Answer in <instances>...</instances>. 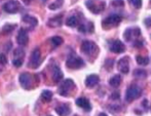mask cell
<instances>
[{
    "label": "cell",
    "mask_w": 151,
    "mask_h": 116,
    "mask_svg": "<svg viewBox=\"0 0 151 116\" xmlns=\"http://www.w3.org/2000/svg\"><path fill=\"white\" fill-rule=\"evenodd\" d=\"M142 95V90L138 85H131L127 90L125 100L127 102H133L134 100L138 99Z\"/></svg>",
    "instance_id": "6da1fadb"
},
{
    "label": "cell",
    "mask_w": 151,
    "mask_h": 116,
    "mask_svg": "<svg viewBox=\"0 0 151 116\" xmlns=\"http://www.w3.org/2000/svg\"><path fill=\"white\" fill-rule=\"evenodd\" d=\"M20 83L25 90H31L34 87V78L30 73H23L20 75Z\"/></svg>",
    "instance_id": "7a4b0ae2"
},
{
    "label": "cell",
    "mask_w": 151,
    "mask_h": 116,
    "mask_svg": "<svg viewBox=\"0 0 151 116\" xmlns=\"http://www.w3.org/2000/svg\"><path fill=\"white\" fill-rule=\"evenodd\" d=\"M74 87H75V84H74L73 80L66 79L60 85V87H59V94H60L61 96L66 97L69 95V92H71Z\"/></svg>",
    "instance_id": "3957f363"
},
{
    "label": "cell",
    "mask_w": 151,
    "mask_h": 116,
    "mask_svg": "<svg viewBox=\"0 0 151 116\" xmlns=\"http://www.w3.org/2000/svg\"><path fill=\"white\" fill-rule=\"evenodd\" d=\"M66 65H67V67L70 69H79L84 66V62L82 59L78 58V57H75V56H72L68 58L67 62H66Z\"/></svg>",
    "instance_id": "277c9868"
},
{
    "label": "cell",
    "mask_w": 151,
    "mask_h": 116,
    "mask_svg": "<svg viewBox=\"0 0 151 116\" xmlns=\"http://www.w3.org/2000/svg\"><path fill=\"white\" fill-rule=\"evenodd\" d=\"M20 2L17 0H9L3 5V9L8 14H16L20 10Z\"/></svg>",
    "instance_id": "5b68a950"
},
{
    "label": "cell",
    "mask_w": 151,
    "mask_h": 116,
    "mask_svg": "<svg viewBox=\"0 0 151 116\" xmlns=\"http://www.w3.org/2000/svg\"><path fill=\"white\" fill-rule=\"evenodd\" d=\"M97 48H98L97 45H96L93 41H88V40L83 41L81 44L82 52H84L86 54H88V56H91V54H95V52H97Z\"/></svg>",
    "instance_id": "8992f818"
},
{
    "label": "cell",
    "mask_w": 151,
    "mask_h": 116,
    "mask_svg": "<svg viewBox=\"0 0 151 116\" xmlns=\"http://www.w3.org/2000/svg\"><path fill=\"white\" fill-rule=\"evenodd\" d=\"M121 22V16H118V14H112V16H109L103 21V26L104 27H116L118 24Z\"/></svg>",
    "instance_id": "52a82bcc"
},
{
    "label": "cell",
    "mask_w": 151,
    "mask_h": 116,
    "mask_svg": "<svg viewBox=\"0 0 151 116\" xmlns=\"http://www.w3.org/2000/svg\"><path fill=\"white\" fill-rule=\"evenodd\" d=\"M41 62H42V59H41V56H40L39 49H35L34 52H32L31 58H30V64H29L32 68H37V67H39Z\"/></svg>",
    "instance_id": "ba28073f"
},
{
    "label": "cell",
    "mask_w": 151,
    "mask_h": 116,
    "mask_svg": "<svg viewBox=\"0 0 151 116\" xmlns=\"http://www.w3.org/2000/svg\"><path fill=\"white\" fill-rule=\"evenodd\" d=\"M110 50L114 54H121L125 50V46L120 40H114L110 43Z\"/></svg>",
    "instance_id": "9c48e42d"
},
{
    "label": "cell",
    "mask_w": 151,
    "mask_h": 116,
    "mask_svg": "<svg viewBox=\"0 0 151 116\" xmlns=\"http://www.w3.org/2000/svg\"><path fill=\"white\" fill-rule=\"evenodd\" d=\"M17 41L22 46L28 44L29 37H28V34H27V31L25 30V29H21V30L19 31V34H18V36H17Z\"/></svg>",
    "instance_id": "30bf717a"
},
{
    "label": "cell",
    "mask_w": 151,
    "mask_h": 116,
    "mask_svg": "<svg viewBox=\"0 0 151 116\" xmlns=\"http://www.w3.org/2000/svg\"><path fill=\"white\" fill-rule=\"evenodd\" d=\"M129 58L127 57H124V58L120 59L118 61V69L120 70L121 73L123 74H127L129 73Z\"/></svg>",
    "instance_id": "8fae6325"
},
{
    "label": "cell",
    "mask_w": 151,
    "mask_h": 116,
    "mask_svg": "<svg viewBox=\"0 0 151 116\" xmlns=\"http://www.w3.org/2000/svg\"><path fill=\"white\" fill-rule=\"evenodd\" d=\"M76 105L78 107H80V108H82L84 111H88V112L91 110V103L86 98H78L76 100Z\"/></svg>",
    "instance_id": "7c38bea8"
},
{
    "label": "cell",
    "mask_w": 151,
    "mask_h": 116,
    "mask_svg": "<svg viewBox=\"0 0 151 116\" xmlns=\"http://www.w3.org/2000/svg\"><path fill=\"white\" fill-rule=\"evenodd\" d=\"M100 81V78L98 75H95V74H91L90 76L86 77V85L88 86V87H93V86H96L98 83H99Z\"/></svg>",
    "instance_id": "4fadbf2b"
},
{
    "label": "cell",
    "mask_w": 151,
    "mask_h": 116,
    "mask_svg": "<svg viewBox=\"0 0 151 116\" xmlns=\"http://www.w3.org/2000/svg\"><path fill=\"white\" fill-rule=\"evenodd\" d=\"M56 112L60 116H68L71 113V109H70V107L68 106V105L63 104V105H61V106L57 107Z\"/></svg>",
    "instance_id": "5bb4252c"
},
{
    "label": "cell",
    "mask_w": 151,
    "mask_h": 116,
    "mask_svg": "<svg viewBox=\"0 0 151 116\" xmlns=\"http://www.w3.org/2000/svg\"><path fill=\"white\" fill-rule=\"evenodd\" d=\"M140 33H141V31H140L139 28L129 29V30L125 31V33H124V38H125V40H131L133 36L134 37L140 36Z\"/></svg>",
    "instance_id": "9a60e30c"
},
{
    "label": "cell",
    "mask_w": 151,
    "mask_h": 116,
    "mask_svg": "<svg viewBox=\"0 0 151 116\" xmlns=\"http://www.w3.org/2000/svg\"><path fill=\"white\" fill-rule=\"evenodd\" d=\"M86 6L90 8L91 11H93V14H99V12L105 7V3H101L100 6H97V5H95L93 1H88L86 2Z\"/></svg>",
    "instance_id": "2e32d148"
},
{
    "label": "cell",
    "mask_w": 151,
    "mask_h": 116,
    "mask_svg": "<svg viewBox=\"0 0 151 116\" xmlns=\"http://www.w3.org/2000/svg\"><path fill=\"white\" fill-rule=\"evenodd\" d=\"M63 78V72L61 71V69L59 67L55 66L54 71H52V80L55 82H60Z\"/></svg>",
    "instance_id": "e0dca14e"
},
{
    "label": "cell",
    "mask_w": 151,
    "mask_h": 116,
    "mask_svg": "<svg viewBox=\"0 0 151 116\" xmlns=\"http://www.w3.org/2000/svg\"><path fill=\"white\" fill-rule=\"evenodd\" d=\"M23 22H24V23H27L28 25H30L32 28H34L35 26H37V24H38L37 19L34 18V16H28V14H26V16H23Z\"/></svg>",
    "instance_id": "ac0fdd59"
},
{
    "label": "cell",
    "mask_w": 151,
    "mask_h": 116,
    "mask_svg": "<svg viewBox=\"0 0 151 116\" xmlns=\"http://www.w3.org/2000/svg\"><path fill=\"white\" fill-rule=\"evenodd\" d=\"M121 80H122V78H121L120 75H114L113 77L110 78L109 83L112 87H118L121 83Z\"/></svg>",
    "instance_id": "d6986e66"
},
{
    "label": "cell",
    "mask_w": 151,
    "mask_h": 116,
    "mask_svg": "<svg viewBox=\"0 0 151 116\" xmlns=\"http://www.w3.org/2000/svg\"><path fill=\"white\" fill-rule=\"evenodd\" d=\"M41 99H42V101L45 103L50 102L52 99V92H50V90H43L41 94Z\"/></svg>",
    "instance_id": "ffe728a7"
},
{
    "label": "cell",
    "mask_w": 151,
    "mask_h": 116,
    "mask_svg": "<svg viewBox=\"0 0 151 116\" xmlns=\"http://www.w3.org/2000/svg\"><path fill=\"white\" fill-rule=\"evenodd\" d=\"M77 23H78V20L75 16H69V18L67 19V21H66V24L69 27H75L76 25H77Z\"/></svg>",
    "instance_id": "44dd1931"
},
{
    "label": "cell",
    "mask_w": 151,
    "mask_h": 116,
    "mask_svg": "<svg viewBox=\"0 0 151 116\" xmlns=\"http://www.w3.org/2000/svg\"><path fill=\"white\" fill-rule=\"evenodd\" d=\"M136 61H137L138 64L141 65V66H145V65H147L148 63H149V59H148L147 57H142V56L136 57Z\"/></svg>",
    "instance_id": "7402d4cb"
},
{
    "label": "cell",
    "mask_w": 151,
    "mask_h": 116,
    "mask_svg": "<svg viewBox=\"0 0 151 116\" xmlns=\"http://www.w3.org/2000/svg\"><path fill=\"white\" fill-rule=\"evenodd\" d=\"M48 24L50 25L52 27H58L60 26V25L62 24V19L61 16H56L55 19H52V20L48 22Z\"/></svg>",
    "instance_id": "603a6c76"
},
{
    "label": "cell",
    "mask_w": 151,
    "mask_h": 116,
    "mask_svg": "<svg viewBox=\"0 0 151 116\" xmlns=\"http://www.w3.org/2000/svg\"><path fill=\"white\" fill-rule=\"evenodd\" d=\"M52 44H54V45L59 46V45H61V44L63 43V38H62V37H59V36H55V37H52Z\"/></svg>",
    "instance_id": "cb8c5ba5"
},
{
    "label": "cell",
    "mask_w": 151,
    "mask_h": 116,
    "mask_svg": "<svg viewBox=\"0 0 151 116\" xmlns=\"http://www.w3.org/2000/svg\"><path fill=\"white\" fill-rule=\"evenodd\" d=\"M14 29V25H5V26L3 27V29H2V32H3L4 34H8V33L12 32Z\"/></svg>",
    "instance_id": "d4e9b609"
},
{
    "label": "cell",
    "mask_w": 151,
    "mask_h": 116,
    "mask_svg": "<svg viewBox=\"0 0 151 116\" xmlns=\"http://www.w3.org/2000/svg\"><path fill=\"white\" fill-rule=\"evenodd\" d=\"M129 1L135 8H141L142 0H129Z\"/></svg>",
    "instance_id": "484cf974"
},
{
    "label": "cell",
    "mask_w": 151,
    "mask_h": 116,
    "mask_svg": "<svg viewBox=\"0 0 151 116\" xmlns=\"http://www.w3.org/2000/svg\"><path fill=\"white\" fill-rule=\"evenodd\" d=\"M134 75L135 76H138V77H145L146 76V72L144 70H135L134 71Z\"/></svg>",
    "instance_id": "4316f807"
},
{
    "label": "cell",
    "mask_w": 151,
    "mask_h": 116,
    "mask_svg": "<svg viewBox=\"0 0 151 116\" xmlns=\"http://www.w3.org/2000/svg\"><path fill=\"white\" fill-rule=\"evenodd\" d=\"M23 56H24V52L22 49H16L14 50V57H18V59H22Z\"/></svg>",
    "instance_id": "83f0119b"
},
{
    "label": "cell",
    "mask_w": 151,
    "mask_h": 116,
    "mask_svg": "<svg viewBox=\"0 0 151 116\" xmlns=\"http://www.w3.org/2000/svg\"><path fill=\"white\" fill-rule=\"evenodd\" d=\"M7 63V59L3 54H0V65H5Z\"/></svg>",
    "instance_id": "f1b7e54d"
},
{
    "label": "cell",
    "mask_w": 151,
    "mask_h": 116,
    "mask_svg": "<svg viewBox=\"0 0 151 116\" xmlns=\"http://www.w3.org/2000/svg\"><path fill=\"white\" fill-rule=\"evenodd\" d=\"M12 63H14V65L16 67H20V66H22V64H23V60L22 59H14Z\"/></svg>",
    "instance_id": "f546056e"
},
{
    "label": "cell",
    "mask_w": 151,
    "mask_h": 116,
    "mask_svg": "<svg viewBox=\"0 0 151 116\" xmlns=\"http://www.w3.org/2000/svg\"><path fill=\"white\" fill-rule=\"evenodd\" d=\"M145 24L147 27H151V18H147L145 20Z\"/></svg>",
    "instance_id": "4dcf8cb0"
},
{
    "label": "cell",
    "mask_w": 151,
    "mask_h": 116,
    "mask_svg": "<svg viewBox=\"0 0 151 116\" xmlns=\"http://www.w3.org/2000/svg\"><path fill=\"white\" fill-rule=\"evenodd\" d=\"M135 42H136V43L134 44V45H135L136 47H137V46H138V47H139V46H142V45H143V43H142V41H135Z\"/></svg>",
    "instance_id": "1f68e13d"
},
{
    "label": "cell",
    "mask_w": 151,
    "mask_h": 116,
    "mask_svg": "<svg viewBox=\"0 0 151 116\" xmlns=\"http://www.w3.org/2000/svg\"><path fill=\"white\" fill-rule=\"evenodd\" d=\"M62 4H63V0H57V5H58V7H60Z\"/></svg>",
    "instance_id": "d6a6232c"
},
{
    "label": "cell",
    "mask_w": 151,
    "mask_h": 116,
    "mask_svg": "<svg viewBox=\"0 0 151 116\" xmlns=\"http://www.w3.org/2000/svg\"><path fill=\"white\" fill-rule=\"evenodd\" d=\"M114 98H118V94H117V92H115V94L112 95V96L110 97V99H111V100H113Z\"/></svg>",
    "instance_id": "836d02e7"
},
{
    "label": "cell",
    "mask_w": 151,
    "mask_h": 116,
    "mask_svg": "<svg viewBox=\"0 0 151 116\" xmlns=\"http://www.w3.org/2000/svg\"><path fill=\"white\" fill-rule=\"evenodd\" d=\"M31 1H32V0H24V2H25V3H27V4H29Z\"/></svg>",
    "instance_id": "e575fe53"
},
{
    "label": "cell",
    "mask_w": 151,
    "mask_h": 116,
    "mask_svg": "<svg viewBox=\"0 0 151 116\" xmlns=\"http://www.w3.org/2000/svg\"><path fill=\"white\" fill-rule=\"evenodd\" d=\"M99 116H108V115L105 114V113H101V114H99Z\"/></svg>",
    "instance_id": "d590c367"
}]
</instances>
